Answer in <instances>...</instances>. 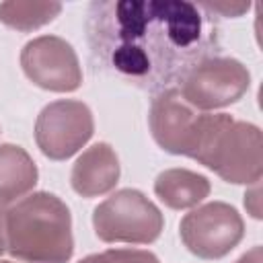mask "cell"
<instances>
[{
    "label": "cell",
    "mask_w": 263,
    "mask_h": 263,
    "mask_svg": "<svg viewBox=\"0 0 263 263\" xmlns=\"http://www.w3.org/2000/svg\"><path fill=\"white\" fill-rule=\"evenodd\" d=\"M203 113L193 109L179 92V88H164L152 97L148 123L154 142L171 154H193Z\"/></svg>",
    "instance_id": "obj_9"
},
{
    "label": "cell",
    "mask_w": 263,
    "mask_h": 263,
    "mask_svg": "<svg viewBox=\"0 0 263 263\" xmlns=\"http://www.w3.org/2000/svg\"><path fill=\"white\" fill-rule=\"evenodd\" d=\"M6 251L27 263H66L74 253L68 205L49 191H35L6 212Z\"/></svg>",
    "instance_id": "obj_2"
},
{
    "label": "cell",
    "mask_w": 263,
    "mask_h": 263,
    "mask_svg": "<svg viewBox=\"0 0 263 263\" xmlns=\"http://www.w3.org/2000/svg\"><path fill=\"white\" fill-rule=\"evenodd\" d=\"M86 16L95 66L154 95L220 49L218 16L203 2L99 0Z\"/></svg>",
    "instance_id": "obj_1"
},
{
    "label": "cell",
    "mask_w": 263,
    "mask_h": 263,
    "mask_svg": "<svg viewBox=\"0 0 263 263\" xmlns=\"http://www.w3.org/2000/svg\"><path fill=\"white\" fill-rule=\"evenodd\" d=\"M234 263H263V249L261 247H253L245 255H240Z\"/></svg>",
    "instance_id": "obj_16"
},
{
    "label": "cell",
    "mask_w": 263,
    "mask_h": 263,
    "mask_svg": "<svg viewBox=\"0 0 263 263\" xmlns=\"http://www.w3.org/2000/svg\"><path fill=\"white\" fill-rule=\"evenodd\" d=\"M39 171L29 152L16 144H0V208L23 199L37 185Z\"/></svg>",
    "instance_id": "obj_11"
},
{
    "label": "cell",
    "mask_w": 263,
    "mask_h": 263,
    "mask_svg": "<svg viewBox=\"0 0 263 263\" xmlns=\"http://www.w3.org/2000/svg\"><path fill=\"white\" fill-rule=\"evenodd\" d=\"M78 263H160L158 257L150 251L140 249H107L103 253L88 255Z\"/></svg>",
    "instance_id": "obj_14"
},
{
    "label": "cell",
    "mask_w": 263,
    "mask_h": 263,
    "mask_svg": "<svg viewBox=\"0 0 263 263\" xmlns=\"http://www.w3.org/2000/svg\"><path fill=\"white\" fill-rule=\"evenodd\" d=\"M251 86L247 66L234 58L212 55L193 66L181 80V97L197 111L228 107L245 97Z\"/></svg>",
    "instance_id": "obj_5"
},
{
    "label": "cell",
    "mask_w": 263,
    "mask_h": 263,
    "mask_svg": "<svg viewBox=\"0 0 263 263\" xmlns=\"http://www.w3.org/2000/svg\"><path fill=\"white\" fill-rule=\"evenodd\" d=\"M181 240L199 259L226 257L245 236V222L236 208L224 201L203 203L183 216Z\"/></svg>",
    "instance_id": "obj_6"
},
{
    "label": "cell",
    "mask_w": 263,
    "mask_h": 263,
    "mask_svg": "<svg viewBox=\"0 0 263 263\" xmlns=\"http://www.w3.org/2000/svg\"><path fill=\"white\" fill-rule=\"evenodd\" d=\"M245 208L251 212L253 218H261V199H259V183H253V191L245 195Z\"/></svg>",
    "instance_id": "obj_15"
},
{
    "label": "cell",
    "mask_w": 263,
    "mask_h": 263,
    "mask_svg": "<svg viewBox=\"0 0 263 263\" xmlns=\"http://www.w3.org/2000/svg\"><path fill=\"white\" fill-rule=\"evenodd\" d=\"M62 12L60 2H2L0 4V23L16 31H35L47 23H51Z\"/></svg>",
    "instance_id": "obj_13"
},
{
    "label": "cell",
    "mask_w": 263,
    "mask_h": 263,
    "mask_svg": "<svg viewBox=\"0 0 263 263\" xmlns=\"http://www.w3.org/2000/svg\"><path fill=\"white\" fill-rule=\"evenodd\" d=\"M0 263H12V261H0Z\"/></svg>",
    "instance_id": "obj_18"
},
{
    "label": "cell",
    "mask_w": 263,
    "mask_h": 263,
    "mask_svg": "<svg viewBox=\"0 0 263 263\" xmlns=\"http://www.w3.org/2000/svg\"><path fill=\"white\" fill-rule=\"evenodd\" d=\"M6 253V212L0 208V255Z\"/></svg>",
    "instance_id": "obj_17"
},
{
    "label": "cell",
    "mask_w": 263,
    "mask_h": 263,
    "mask_svg": "<svg viewBox=\"0 0 263 263\" xmlns=\"http://www.w3.org/2000/svg\"><path fill=\"white\" fill-rule=\"evenodd\" d=\"M95 121L88 105L62 99L45 105L35 121V142L43 156L66 160L76 154L92 136Z\"/></svg>",
    "instance_id": "obj_7"
},
{
    "label": "cell",
    "mask_w": 263,
    "mask_h": 263,
    "mask_svg": "<svg viewBox=\"0 0 263 263\" xmlns=\"http://www.w3.org/2000/svg\"><path fill=\"white\" fill-rule=\"evenodd\" d=\"M119 158L107 142H97L86 148L72 166L70 185L82 197L109 193L119 181Z\"/></svg>",
    "instance_id": "obj_10"
},
{
    "label": "cell",
    "mask_w": 263,
    "mask_h": 263,
    "mask_svg": "<svg viewBox=\"0 0 263 263\" xmlns=\"http://www.w3.org/2000/svg\"><path fill=\"white\" fill-rule=\"evenodd\" d=\"M208 177L189 168H166L154 181L156 197L171 210H187L210 195Z\"/></svg>",
    "instance_id": "obj_12"
},
{
    "label": "cell",
    "mask_w": 263,
    "mask_h": 263,
    "mask_svg": "<svg viewBox=\"0 0 263 263\" xmlns=\"http://www.w3.org/2000/svg\"><path fill=\"white\" fill-rule=\"evenodd\" d=\"M21 66L33 84L51 92H72L82 84V68L74 47L55 35L27 41L21 51Z\"/></svg>",
    "instance_id": "obj_8"
},
{
    "label": "cell",
    "mask_w": 263,
    "mask_h": 263,
    "mask_svg": "<svg viewBox=\"0 0 263 263\" xmlns=\"http://www.w3.org/2000/svg\"><path fill=\"white\" fill-rule=\"evenodd\" d=\"M95 234L103 242L150 245L162 228V212L138 189H119L92 212Z\"/></svg>",
    "instance_id": "obj_4"
},
{
    "label": "cell",
    "mask_w": 263,
    "mask_h": 263,
    "mask_svg": "<svg viewBox=\"0 0 263 263\" xmlns=\"http://www.w3.org/2000/svg\"><path fill=\"white\" fill-rule=\"evenodd\" d=\"M191 158L214 171L226 183H259L263 175L261 129L226 113H203Z\"/></svg>",
    "instance_id": "obj_3"
}]
</instances>
